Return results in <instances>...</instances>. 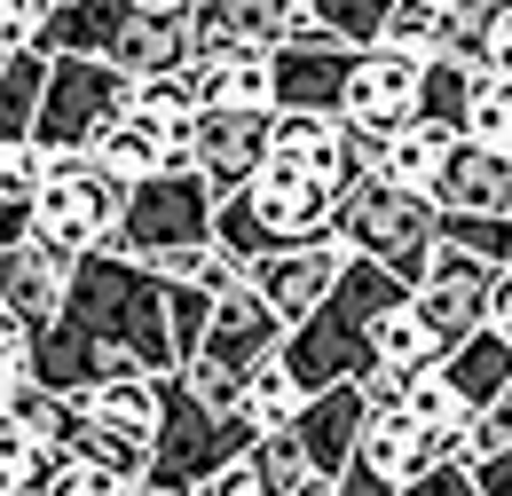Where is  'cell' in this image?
I'll use <instances>...</instances> for the list:
<instances>
[{
  "mask_svg": "<svg viewBox=\"0 0 512 496\" xmlns=\"http://www.w3.org/2000/svg\"><path fill=\"white\" fill-rule=\"evenodd\" d=\"M32 237V205H0V252Z\"/></svg>",
  "mask_w": 512,
  "mask_h": 496,
  "instance_id": "f6af8a7d",
  "label": "cell"
},
{
  "mask_svg": "<svg viewBox=\"0 0 512 496\" xmlns=\"http://www.w3.org/2000/svg\"><path fill=\"white\" fill-rule=\"evenodd\" d=\"M442 40H449V8H442V0H394L379 48H402V56H442Z\"/></svg>",
  "mask_w": 512,
  "mask_h": 496,
  "instance_id": "836d02e7",
  "label": "cell"
},
{
  "mask_svg": "<svg viewBox=\"0 0 512 496\" xmlns=\"http://www.w3.org/2000/svg\"><path fill=\"white\" fill-rule=\"evenodd\" d=\"M71 276H79V252H56L48 237L0 252V339H40L71 308Z\"/></svg>",
  "mask_w": 512,
  "mask_h": 496,
  "instance_id": "30bf717a",
  "label": "cell"
},
{
  "mask_svg": "<svg viewBox=\"0 0 512 496\" xmlns=\"http://www.w3.org/2000/svg\"><path fill=\"white\" fill-rule=\"evenodd\" d=\"M150 8H174V16H190V8H197V0H150Z\"/></svg>",
  "mask_w": 512,
  "mask_h": 496,
  "instance_id": "bcb514c9",
  "label": "cell"
},
{
  "mask_svg": "<svg viewBox=\"0 0 512 496\" xmlns=\"http://www.w3.org/2000/svg\"><path fill=\"white\" fill-rule=\"evenodd\" d=\"M402 496H481V481H473V465H457V457H449V465H434L426 481H410Z\"/></svg>",
  "mask_w": 512,
  "mask_h": 496,
  "instance_id": "b9f144b4",
  "label": "cell"
},
{
  "mask_svg": "<svg viewBox=\"0 0 512 496\" xmlns=\"http://www.w3.org/2000/svg\"><path fill=\"white\" fill-rule=\"evenodd\" d=\"M205 323H213V292H197V284H182V276H166V339H174V371L197 363Z\"/></svg>",
  "mask_w": 512,
  "mask_h": 496,
  "instance_id": "e575fe53",
  "label": "cell"
},
{
  "mask_svg": "<svg viewBox=\"0 0 512 496\" xmlns=\"http://www.w3.org/2000/svg\"><path fill=\"white\" fill-rule=\"evenodd\" d=\"M64 449H48L40 434H24L8 410H0V496H32L48 481V465H56Z\"/></svg>",
  "mask_w": 512,
  "mask_h": 496,
  "instance_id": "f546056e",
  "label": "cell"
},
{
  "mask_svg": "<svg viewBox=\"0 0 512 496\" xmlns=\"http://www.w3.org/2000/svg\"><path fill=\"white\" fill-rule=\"evenodd\" d=\"M489 292H497V268L473 260V252H457V245H434L426 276L410 284V300H418V315L442 331V347L473 339V331H489Z\"/></svg>",
  "mask_w": 512,
  "mask_h": 496,
  "instance_id": "5bb4252c",
  "label": "cell"
},
{
  "mask_svg": "<svg viewBox=\"0 0 512 496\" xmlns=\"http://www.w3.org/2000/svg\"><path fill=\"white\" fill-rule=\"evenodd\" d=\"M394 402H402V410H410V418H418L426 434L442 441L449 457H457V441H465V426L481 418V410H473V402H465V394L449 386V371H442V363H434V371H418V378H402V386H394Z\"/></svg>",
  "mask_w": 512,
  "mask_h": 496,
  "instance_id": "4316f807",
  "label": "cell"
},
{
  "mask_svg": "<svg viewBox=\"0 0 512 496\" xmlns=\"http://www.w3.org/2000/svg\"><path fill=\"white\" fill-rule=\"evenodd\" d=\"M40 95H48V48H16V56H0V134H32Z\"/></svg>",
  "mask_w": 512,
  "mask_h": 496,
  "instance_id": "f1b7e54d",
  "label": "cell"
},
{
  "mask_svg": "<svg viewBox=\"0 0 512 496\" xmlns=\"http://www.w3.org/2000/svg\"><path fill=\"white\" fill-rule=\"evenodd\" d=\"M87 158H103L127 189H142V182H158V174H174V166H190V126L182 119H150V111L127 103L119 119L103 126V142H95Z\"/></svg>",
  "mask_w": 512,
  "mask_h": 496,
  "instance_id": "ffe728a7",
  "label": "cell"
},
{
  "mask_svg": "<svg viewBox=\"0 0 512 496\" xmlns=\"http://www.w3.org/2000/svg\"><path fill=\"white\" fill-rule=\"evenodd\" d=\"M48 150L32 142V134H0V205H32L40 182H48Z\"/></svg>",
  "mask_w": 512,
  "mask_h": 496,
  "instance_id": "74e56055",
  "label": "cell"
},
{
  "mask_svg": "<svg viewBox=\"0 0 512 496\" xmlns=\"http://www.w3.org/2000/svg\"><path fill=\"white\" fill-rule=\"evenodd\" d=\"M442 371H449V386H457L473 410H489V402L512 394V347L497 339V331H473V339H457V347L442 355Z\"/></svg>",
  "mask_w": 512,
  "mask_h": 496,
  "instance_id": "484cf974",
  "label": "cell"
},
{
  "mask_svg": "<svg viewBox=\"0 0 512 496\" xmlns=\"http://www.w3.org/2000/svg\"><path fill=\"white\" fill-rule=\"evenodd\" d=\"M32 371H40V386H48V394L79 402L87 386H103V378H119V371H142V363H134L127 347H111L103 331H87V323L56 315V323L32 339Z\"/></svg>",
  "mask_w": 512,
  "mask_h": 496,
  "instance_id": "e0dca14e",
  "label": "cell"
},
{
  "mask_svg": "<svg viewBox=\"0 0 512 496\" xmlns=\"http://www.w3.org/2000/svg\"><path fill=\"white\" fill-rule=\"evenodd\" d=\"M465 134L512 158V71H481V79H473V103H465Z\"/></svg>",
  "mask_w": 512,
  "mask_h": 496,
  "instance_id": "d6a6232c",
  "label": "cell"
},
{
  "mask_svg": "<svg viewBox=\"0 0 512 496\" xmlns=\"http://www.w3.org/2000/svg\"><path fill=\"white\" fill-rule=\"evenodd\" d=\"M71 323L103 331L111 347H127L142 371H174V339H166V276L142 268L127 252H87L71 276Z\"/></svg>",
  "mask_w": 512,
  "mask_h": 496,
  "instance_id": "277c9868",
  "label": "cell"
},
{
  "mask_svg": "<svg viewBox=\"0 0 512 496\" xmlns=\"http://www.w3.org/2000/svg\"><path fill=\"white\" fill-rule=\"evenodd\" d=\"M308 410V386L292 378V363H284V347L260 363V371H245V402H237V418L253 426V434H276V426H292Z\"/></svg>",
  "mask_w": 512,
  "mask_h": 496,
  "instance_id": "83f0119b",
  "label": "cell"
},
{
  "mask_svg": "<svg viewBox=\"0 0 512 496\" xmlns=\"http://www.w3.org/2000/svg\"><path fill=\"white\" fill-rule=\"evenodd\" d=\"M48 8H64V0H48Z\"/></svg>",
  "mask_w": 512,
  "mask_h": 496,
  "instance_id": "c3c4849f",
  "label": "cell"
},
{
  "mask_svg": "<svg viewBox=\"0 0 512 496\" xmlns=\"http://www.w3.org/2000/svg\"><path fill=\"white\" fill-rule=\"evenodd\" d=\"M473 63H457V56H434L426 63V103H418V119L426 126H449V134H465V103H473Z\"/></svg>",
  "mask_w": 512,
  "mask_h": 496,
  "instance_id": "1f68e13d",
  "label": "cell"
},
{
  "mask_svg": "<svg viewBox=\"0 0 512 496\" xmlns=\"http://www.w3.org/2000/svg\"><path fill=\"white\" fill-rule=\"evenodd\" d=\"M127 221V182L103 158H56L48 182L32 197V237H48L56 252H111Z\"/></svg>",
  "mask_w": 512,
  "mask_h": 496,
  "instance_id": "52a82bcc",
  "label": "cell"
},
{
  "mask_svg": "<svg viewBox=\"0 0 512 496\" xmlns=\"http://www.w3.org/2000/svg\"><path fill=\"white\" fill-rule=\"evenodd\" d=\"M363 418H371V386H323V394H308V410L292 418V441H300L316 489H331V481L355 465V449H363Z\"/></svg>",
  "mask_w": 512,
  "mask_h": 496,
  "instance_id": "2e32d148",
  "label": "cell"
},
{
  "mask_svg": "<svg viewBox=\"0 0 512 496\" xmlns=\"http://www.w3.org/2000/svg\"><path fill=\"white\" fill-rule=\"evenodd\" d=\"M276 111H339V95H347V71H355V48L347 40H331L316 16H300L276 48Z\"/></svg>",
  "mask_w": 512,
  "mask_h": 496,
  "instance_id": "7c38bea8",
  "label": "cell"
},
{
  "mask_svg": "<svg viewBox=\"0 0 512 496\" xmlns=\"http://www.w3.org/2000/svg\"><path fill=\"white\" fill-rule=\"evenodd\" d=\"M213 221H221V189L205 174H190V166H174L158 182L127 189V221H119L111 252H127L158 276H190V260L213 245Z\"/></svg>",
  "mask_w": 512,
  "mask_h": 496,
  "instance_id": "5b68a950",
  "label": "cell"
},
{
  "mask_svg": "<svg viewBox=\"0 0 512 496\" xmlns=\"http://www.w3.org/2000/svg\"><path fill=\"white\" fill-rule=\"evenodd\" d=\"M253 426L245 418H221V410H205L182 371L166 378V418H158V465H150V481H166V489L197 496L221 465H237V457H253Z\"/></svg>",
  "mask_w": 512,
  "mask_h": 496,
  "instance_id": "9c48e42d",
  "label": "cell"
},
{
  "mask_svg": "<svg viewBox=\"0 0 512 496\" xmlns=\"http://www.w3.org/2000/svg\"><path fill=\"white\" fill-rule=\"evenodd\" d=\"M308 16H316L331 40H347V48H379L394 0H308Z\"/></svg>",
  "mask_w": 512,
  "mask_h": 496,
  "instance_id": "d590c367",
  "label": "cell"
},
{
  "mask_svg": "<svg viewBox=\"0 0 512 496\" xmlns=\"http://www.w3.org/2000/svg\"><path fill=\"white\" fill-rule=\"evenodd\" d=\"M48 56H95L119 63L127 79L150 71H190V16L150 8V0H64L48 16Z\"/></svg>",
  "mask_w": 512,
  "mask_h": 496,
  "instance_id": "3957f363",
  "label": "cell"
},
{
  "mask_svg": "<svg viewBox=\"0 0 512 496\" xmlns=\"http://www.w3.org/2000/svg\"><path fill=\"white\" fill-rule=\"evenodd\" d=\"M308 496H331V489H308Z\"/></svg>",
  "mask_w": 512,
  "mask_h": 496,
  "instance_id": "7dc6e473",
  "label": "cell"
},
{
  "mask_svg": "<svg viewBox=\"0 0 512 496\" xmlns=\"http://www.w3.org/2000/svg\"><path fill=\"white\" fill-rule=\"evenodd\" d=\"M339 197H347V189H331L323 174L292 166V158H268L245 189L221 197L213 245H229L245 268H253V260H268V252H292V245H308V237H331Z\"/></svg>",
  "mask_w": 512,
  "mask_h": 496,
  "instance_id": "7a4b0ae2",
  "label": "cell"
},
{
  "mask_svg": "<svg viewBox=\"0 0 512 496\" xmlns=\"http://www.w3.org/2000/svg\"><path fill=\"white\" fill-rule=\"evenodd\" d=\"M24 386H40V371H32V339H0V410H8Z\"/></svg>",
  "mask_w": 512,
  "mask_h": 496,
  "instance_id": "ab89813d",
  "label": "cell"
},
{
  "mask_svg": "<svg viewBox=\"0 0 512 496\" xmlns=\"http://www.w3.org/2000/svg\"><path fill=\"white\" fill-rule=\"evenodd\" d=\"M237 40H253V48H276L300 16H308V0H205Z\"/></svg>",
  "mask_w": 512,
  "mask_h": 496,
  "instance_id": "4dcf8cb0",
  "label": "cell"
},
{
  "mask_svg": "<svg viewBox=\"0 0 512 496\" xmlns=\"http://www.w3.org/2000/svg\"><path fill=\"white\" fill-rule=\"evenodd\" d=\"M434 205L442 213H505L512 221V158L473 142V134H457L442 158V182H434Z\"/></svg>",
  "mask_w": 512,
  "mask_h": 496,
  "instance_id": "44dd1931",
  "label": "cell"
},
{
  "mask_svg": "<svg viewBox=\"0 0 512 496\" xmlns=\"http://www.w3.org/2000/svg\"><path fill=\"white\" fill-rule=\"evenodd\" d=\"M402 300H410V284H402L394 268L347 260V276L331 284V300H323L308 323L284 331L292 378H300L308 394H323V386H363V371H371V331H379V315L402 308Z\"/></svg>",
  "mask_w": 512,
  "mask_h": 496,
  "instance_id": "6da1fadb",
  "label": "cell"
},
{
  "mask_svg": "<svg viewBox=\"0 0 512 496\" xmlns=\"http://www.w3.org/2000/svg\"><path fill=\"white\" fill-rule=\"evenodd\" d=\"M331 237L355 252V260H379V268H394L402 284H418L426 260H434V245H442V205L371 174V182H355L347 197H339Z\"/></svg>",
  "mask_w": 512,
  "mask_h": 496,
  "instance_id": "8992f818",
  "label": "cell"
},
{
  "mask_svg": "<svg viewBox=\"0 0 512 496\" xmlns=\"http://www.w3.org/2000/svg\"><path fill=\"white\" fill-rule=\"evenodd\" d=\"M473 71H512V0L489 16V32H481V48H473Z\"/></svg>",
  "mask_w": 512,
  "mask_h": 496,
  "instance_id": "60d3db41",
  "label": "cell"
},
{
  "mask_svg": "<svg viewBox=\"0 0 512 496\" xmlns=\"http://www.w3.org/2000/svg\"><path fill=\"white\" fill-rule=\"evenodd\" d=\"M489 331L512 347V268H497V292H489Z\"/></svg>",
  "mask_w": 512,
  "mask_h": 496,
  "instance_id": "ee69618b",
  "label": "cell"
},
{
  "mask_svg": "<svg viewBox=\"0 0 512 496\" xmlns=\"http://www.w3.org/2000/svg\"><path fill=\"white\" fill-rule=\"evenodd\" d=\"M268 150H276V111H221V103H205L190 119V174L221 189H245L268 166Z\"/></svg>",
  "mask_w": 512,
  "mask_h": 496,
  "instance_id": "4fadbf2b",
  "label": "cell"
},
{
  "mask_svg": "<svg viewBox=\"0 0 512 496\" xmlns=\"http://www.w3.org/2000/svg\"><path fill=\"white\" fill-rule=\"evenodd\" d=\"M197 496H276V489L260 481V465H253V457H237V465H221V473H213V481H205Z\"/></svg>",
  "mask_w": 512,
  "mask_h": 496,
  "instance_id": "7bdbcfd3",
  "label": "cell"
},
{
  "mask_svg": "<svg viewBox=\"0 0 512 496\" xmlns=\"http://www.w3.org/2000/svg\"><path fill=\"white\" fill-rule=\"evenodd\" d=\"M442 355H449L442 331L418 315V300H402V308H386V315H379V331H371V371H363V386H371V394H394L402 378L434 371Z\"/></svg>",
  "mask_w": 512,
  "mask_h": 496,
  "instance_id": "7402d4cb",
  "label": "cell"
},
{
  "mask_svg": "<svg viewBox=\"0 0 512 496\" xmlns=\"http://www.w3.org/2000/svg\"><path fill=\"white\" fill-rule=\"evenodd\" d=\"M64 457H87V465H103V473H119V481H150V465H158V441L119 426V418H95V410H79L71 402L64 418Z\"/></svg>",
  "mask_w": 512,
  "mask_h": 496,
  "instance_id": "cb8c5ba5",
  "label": "cell"
},
{
  "mask_svg": "<svg viewBox=\"0 0 512 496\" xmlns=\"http://www.w3.org/2000/svg\"><path fill=\"white\" fill-rule=\"evenodd\" d=\"M449 142H457L449 126L410 119V126H394V134H379V142H371V174H379V182H394V189H418V197H434Z\"/></svg>",
  "mask_w": 512,
  "mask_h": 496,
  "instance_id": "d4e9b609",
  "label": "cell"
},
{
  "mask_svg": "<svg viewBox=\"0 0 512 496\" xmlns=\"http://www.w3.org/2000/svg\"><path fill=\"white\" fill-rule=\"evenodd\" d=\"M355 465H363V473H379L386 489L402 496L410 481H426L434 465H449V449L426 434L394 394H371V418H363V449H355Z\"/></svg>",
  "mask_w": 512,
  "mask_h": 496,
  "instance_id": "ac0fdd59",
  "label": "cell"
},
{
  "mask_svg": "<svg viewBox=\"0 0 512 496\" xmlns=\"http://www.w3.org/2000/svg\"><path fill=\"white\" fill-rule=\"evenodd\" d=\"M347 260H355V252L339 245V237H308V245H292V252L253 260V292L284 315V331H292V323H308V315L331 300V284L347 276Z\"/></svg>",
  "mask_w": 512,
  "mask_h": 496,
  "instance_id": "9a60e30c",
  "label": "cell"
},
{
  "mask_svg": "<svg viewBox=\"0 0 512 496\" xmlns=\"http://www.w3.org/2000/svg\"><path fill=\"white\" fill-rule=\"evenodd\" d=\"M134 481H119V473H103V465H87V457H56L48 465V481L32 496H127Z\"/></svg>",
  "mask_w": 512,
  "mask_h": 496,
  "instance_id": "f35d334b",
  "label": "cell"
},
{
  "mask_svg": "<svg viewBox=\"0 0 512 496\" xmlns=\"http://www.w3.org/2000/svg\"><path fill=\"white\" fill-rule=\"evenodd\" d=\"M442 245L473 252L489 268H512V221L505 213H442Z\"/></svg>",
  "mask_w": 512,
  "mask_h": 496,
  "instance_id": "8d00e7d4",
  "label": "cell"
},
{
  "mask_svg": "<svg viewBox=\"0 0 512 496\" xmlns=\"http://www.w3.org/2000/svg\"><path fill=\"white\" fill-rule=\"evenodd\" d=\"M134 79L119 63L95 56H48V95H40V119H32V142L48 158H87L103 142V126L127 111Z\"/></svg>",
  "mask_w": 512,
  "mask_h": 496,
  "instance_id": "ba28073f",
  "label": "cell"
},
{
  "mask_svg": "<svg viewBox=\"0 0 512 496\" xmlns=\"http://www.w3.org/2000/svg\"><path fill=\"white\" fill-rule=\"evenodd\" d=\"M426 63H434V56L355 48L347 95H339V119L355 126V134H394V126H410V119H418V103H426Z\"/></svg>",
  "mask_w": 512,
  "mask_h": 496,
  "instance_id": "8fae6325",
  "label": "cell"
},
{
  "mask_svg": "<svg viewBox=\"0 0 512 496\" xmlns=\"http://www.w3.org/2000/svg\"><path fill=\"white\" fill-rule=\"evenodd\" d=\"M276 347H284V315L268 308L253 284H245V292L213 300V323H205V347H197V363H213V371L245 378V371H260ZM182 371H190V363H182Z\"/></svg>",
  "mask_w": 512,
  "mask_h": 496,
  "instance_id": "d6986e66",
  "label": "cell"
},
{
  "mask_svg": "<svg viewBox=\"0 0 512 496\" xmlns=\"http://www.w3.org/2000/svg\"><path fill=\"white\" fill-rule=\"evenodd\" d=\"M190 79H197V103L276 111V63H268V48H253V40H237V48H221V56H197Z\"/></svg>",
  "mask_w": 512,
  "mask_h": 496,
  "instance_id": "603a6c76",
  "label": "cell"
}]
</instances>
